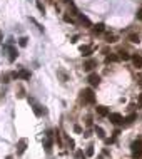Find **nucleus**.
<instances>
[{"instance_id":"31","label":"nucleus","mask_w":142,"mask_h":159,"mask_svg":"<svg viewBox=\"0 0 142 159\" xmlns=\"http://www.w3.org/2000/svg\"><path fill=\"white\" fill-rule=\"evenodd\" d=\"M139 104H141V106H142V94H141V96H139Z\"/></svg>"},{"instance_id":"20","label":"nucleus","mask_w":142,"mask_h":159,"mask_svg":"<svg viewBox=\"0 0 142 159\" xmlns=\"http://www.w3.org/2000/svg\"><path fill=\"white\" fill-rule=\"evenodd\" d=\"M85 156H89V158H90V156H94V146H87V149H85Z\"/></svg>"},{"instance_id":"14","label":"nucleus","mask_w":142,"mask_h":159,"mask_svg":"<svg viewBox=\"0 0 142 159\" xmlns=\"http://www.w3.org/2000/svg\"><path fill=\"white\" fill-rule=\"evenodd\" d=\"M117 60H120V57H119V55H114V54H110V55H107V57H105V64H110V62H117Z\"/></svg>"},{"instance_id":"16","label":"nucleus","mask_w":142,"mask_h":159,"mask_svg":"<svg viewBox=\"0 0 142 159\" xmlns=\"http://www.w3.org/2000/svg\"><path fill=\"white\" fill-rule=\"evenodd\" d=\"M129 40H131L132 44H139V42H141V37H139V34H131V35H129Z\"/></svg>"},{"instance_id":"23","label":"nucleus","mask_w":142,"mask_h":159,"mask_svg":"<svg viewBox=\"0 0 142 159\" xmlns=\"http://www.w3.org/2000/svg\"><path fill=\"white\" fill-rule=\"evenodd\" d=\"M105 40L107 42H115V35H112V34H105Z\"/></svg>"},{"instance_id":"1","label":"nucleus","mask_w":142,"mask_h":159,"mask_svg":"<svg viewBox=\"0 0 142 159\" xmlns=\"http://www.w3.org/2000/svg\"><path fill=\"white\" fill-rule=\"evenodd\" d=\"M80 97H82V101H84L85 104H94L95 102V94H94V91L89 89V87L84 89V91L80 92Z\"/></svg>"},{"instance_id":"27","label":"nucleus","mask_w":142,"mask_h":159,"mask_svg":"<svg viewBox=\"0 0 142 159\" xmlns=\"http://www.w3.org/2000/svg\"><path fill=\"white\" fill-rule=\"evenodd\" d=\"M74 131H75V132H82V127L80 126H74Z\"/></svg>"},{"instance_id":"3","label":"nucleus","mask_w":142,"mask_h":159,"mask_svg":"<svg viewBox=\"0 0 142 159\" xmlns=\"http://www.w3.org/2000/svg\"><path fill=\"white\" fill-rule=\"evenodd\" d=\"M12 77H14V79H30V72L29 71H25V69H22L20 72H14V74H12Z\"/></svg>"},{"instance_id":"33","label":"nucleus","mask_w":142,"mask_h":159,"mask_svg":"<svg viewBox=\"0 0 142 159\" xmlns=\"http://www.w3.org/2000/svg\"><path fill=\"white\" fill-rule=\"evenodd\" d=\"M7 159H12V158H10V156H9V158H7Z\"/></svg>"},{"instance_id":"19","label":"nucleus","mask_w":142,"mask_h":159,"mask_svg":"<svg viewBox=\"0 0 142 159\" xmlns=\"http://www.w3.org/2000/svg\"><path fill=\"white\" fill-rule=\"evenodd\" d=\"M95 132L100 139H105V132H104V129H102L100 126H95Z\"/></svg>"},{"instance_id":"6","label":"nucleus","mask_w":142,"mask_h":159,"mask_svg":"<svg viewBox=\"0 0 142 159\" xmlns=\"http://www.w3.org/2000/svg\"><path fill=\"white\" fill-rule=\"evenodd\" d=\"M87 81H89V84H90V86H94V87H95V86H99V84H100V77L97 76V74H89V79H87Z\"/></svg>"},{"instance_id":"26","label":"nucleus","mask_w":142,"mask_h":159,"mask_svg":"<svg viewBox=\"0 0 142 159\" xmlns=\"http://www.w3.org/2000/svg\"><path fill=\"white\" fill-rule=\"evenodd\" d=\"M67 142H69V147H70V149H74V146H75V142H74V141H72V139H69V141H67Z\"/></svg>"},{"instance_id":"7","label":"nucleus","mask_w":142,"mask_h":159,"mask_svg":"<svg viewBox=\"0 0 142 159\" xmlns=\"http://www.w3.org/2000/svg\"><path fill=\"white\" fill-rule=\"evenodd\" d=\"M95 111H97V114H99V116H102V117H105V116H109V109L105 107V106H97L95 107Z\"/></svg>"},{"instance_id":"30","label":"nucleus","mask_w":142,"mask_h":159,"mask_svg":"<svg viewBox=\"0 0 142 159\" xmlns=\"http://www.w3.org/2000/svg\"><path fill=\"white\" fill-rule=\"evenodd\" d=\"M64 4H72V0H62Z\"/></svg>"},{"instance_id":"15","label":"nucleus","mask_w":142,"mask_h":159,"mask_svg":"<svg viewBox=\"0 0 142 159\" xmlns=\"http://www.w3.org/2000/svg\"><path fill=\"white\" fill-rule=\"evenodd\" d=\"M92 30H94V34H102L104 32V24H97V25L92 27Z\"/></svg>"},{"instance_id":"24","label":"nucleus","mask_w":142,"mask_h":159,"mask_svg":"<svg viewBox=\"0 0 142 159\" xmlns=\"http://www.w3.org/2000/svg\"><path fill=\"white\" fill-rule=\"evenodd\" d=\"M34 112H35L37 116H40V114H42V109H40L39 104H34Z\"/></svg>"},{"instance_id":"22","label":"nucleus","mask_w":142,"mask_h":159,"mask_svg":"<svg viewBox=\"0 0 142 159\" xmlns=\"http://www.w3.org/2000/svg\"><path fill=\"white\" fill-rule=\"evenodd\" d=\"M27 40H29L27 37H20V39H19V45H20V47H27Z\"/></svg>"},{"instance_id":"13","label":"nucleus","mask_w":142,"mask_h":159,"mask_svg":"<svg viewBox=\"0 0 142 159\" xmlns=\"http://www.w3.org/2000/svg\"><path fill=\"white\" fill-rule=\"evenodd\" d=\"M44 147H45L47 153H50V151H52V141H50V136H47V139L44 141Z\"/></svg>"},{"instance_id":"32","label":"nucleus","mask_w":142,"mask_h":159,"mask_svg":"<svg viewBox=\"0 0 142 159\" xmlns=\"http://www.w3.org/2000/svg\"><path fill=\"white\" fill-rule=\"evenodd\" d=\"M0 40H2V32H0Z\"/></svg>"},{"instance_id":"2","label":"nucleus","mask_w":142,"mask_h":159,"mask_svg":"<svg viewBox=\"0 0 142 159\" xmlns=\"http://www.w3.org/2000/svg\"><path fill=\"white\" fill-rule=\"evenodd\" d=\"M131 147H132V158L134 159L141 158L142 156V141H134Z\"/></svg>"},{"instance_id":"29","label":"nucleus","mask_w":142,"mask_h":159,"mask_svg":"<svg viewBox=\"0 0 142 159\" xmlns=\"http://www.w3.org/2000/svg\"><path fill=\"white\" fill-rule=\"evenodd\" d=\"M137 17H139V19H141V20H142V9H141V10H139V14H137Z\"/></svg>"},{"instance_id":"28","label":"nucleus","mask_w":142,"mask_h":159,"mask_svg":"<svg viewBox=\"0 0 142 159\" xmlns=\"http://www.w3.org/2000/svg\"><path fill=\"white\" fill-rule=\"evenodd\" d=\"M75 156H77V158H82V156H84V153H82V151H77Z\"/></svg>"},{"instance_id":"5","label":"nucleus","mask_w":142,"mask_h":159,"mask_svg":"<svg viewBox=\"0 0 142 159\" xmlns=\"http://www.w3.org/2000/svg\"><path fill=\"white\" fill-rule=\"evenodd\" d=\"M27 149V139H20L17 142V154H24Z\"/></svg>"},{"instance_id":"8","label":"nucleus","mask_w":142,"mask_h":159,"mask_svg":"<svg viewBox=\"0 0 142 159\" xmlns=\"http://www.w3.org/2000/svg\"><path fill=\"white\" fill-rule=\"evenodd\" d=\"M95 65H97V60H94V59H89V60H85V64H84V69H85V71H92Z\"/></svg>"},{"instance_id":"17","label":"nucleus","mask_w":142,"mask_h":159,"mask_svg":"<svg viewBox=\"0 0 142 159\" xmlns=\"http://www.w3.org/2000/svg\"><path fill=\"white\" fill-rule=\"evenodd\" d=\"M10 77H12V74H2V76H0V82L2 84L10 82Z\"/></svg>"},{"instance_id":"21","label":"nucleus","mask_w":142,"mask_h":159,"mask_svg":"<svg viewBox=\"0 0 142 159\" xmlns=\"http://www.w3.org/2000/svg\"><path fill=\"white\" fill-rule=\"evenodd\" d=\"M119 54H120V55H119V57H120L122 60H129V59H131V55H129L127 52H124V50H120V52H119Z\"/></svg>"},{"instance_id":"10","label":"nucleus","mask_w":142,"mask_h":159,"mask_svg":"<svg viewBox=\"0 0 142 159\" xmlns=\"http://www.w3.org/2000/svg\"><path fill=\"white\" fill-rule=\"evenodd\" d=\"M92 50H94V49H92L90 45H82L80 47V52H82V55L84 57H89L92 54Z\"/></svg>"},{"instance_id":"4","label":"nucleus","mask_w":142,"mask_h":159,"mask_svg":"<svg viewBox=\"0 0 142 159\" xmlns=\"http://www.w3.org/2000/svg\"><path fill=\"white\" fill-rule=\"evenodd\" d=\"M109 119H110V122H112V124H115V126H119V124H122V122H124V119H122V116H120V114H117V112L109 114Z\"/></svg>"},{"instance_id":"18","label":"nucleus","mask_w":142,"mask_h":159,"mask_svg":"<svg viewBox=\"0 0 142 159\" xmlns=\"http://www.w3.org/2000/svg\"><path fill=\"white\" fill-rule=\"evenodd\" d=\"M136 119H137V114H134V112H132V114H129V116H127V117L124 119V121H126L127 124H132L134 121H136Z\"/></svg>"},{"instance_id":"12","label":"nucleus","mask_w":142,"mask_h":159,"mask_svg":"<svg viewBox=\"0 0 142 159\" xmlns=\"http://www.w3.org/2000/svg\"><path fill=\"white\" fill-rule=\"evenodd\" d=\"M79 20H80L82 25H85V27H92V22L89 20V19H87L85 15H80V14H79Z\"/></svg>"},{"instance_id":"25","label":"nucleus","mask_w":142,"mask_h":159,"mask_svg":"<svg viewBox=\"0 0 142 159\" xmlns=\"http://www.w3.org/2000/svg\"><path fill=\"white\" fill-rule=\"evenodd\" d=\"M37 9H39V10H40L42 14H45V7L42 5V2H39V0H37Z\"/></svg>"},{"instance_id":"11","label":"nucleus","mask_w":142,"mask_h":159,"mask_svg":"<svg viewBox=\"0 0 142 159\" xmlns=\"http://www.w3.org/2000/svg\"><path fill=\"white\" fill-rule=\"evenodd\" d=\"M131 59H132V62H134V65L139 67V69H142V57L141 55H132Z\"/></svg>"},{"instance_id":"9","label":"nucleus","mask_w":142,"mask_h":159,"mask_svg":"<svg viewBox=\"0 0 142 159\" xmlns=\"http://www.w3.org/2000/svg\"><path fill=\"white\" fill-rule=\"evenodd\" d=\"M17 55H19V54H17V49H15V47H9V60L14 62L17 59Z\"/></svg>"}]
</instances>
